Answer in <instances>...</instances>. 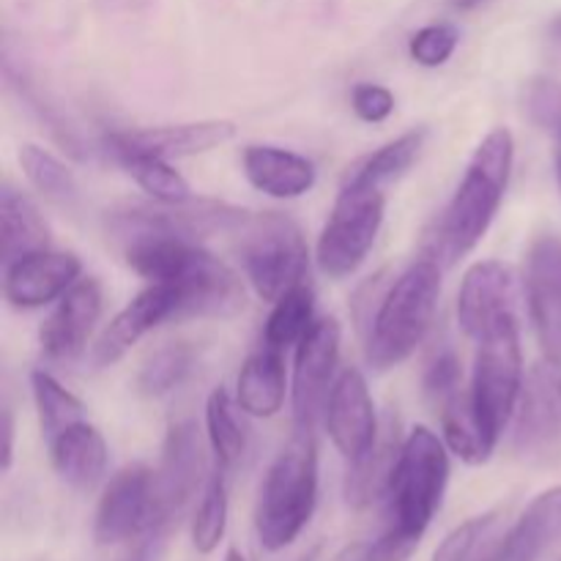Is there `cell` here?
Returning <instances> with one entry per match:
<instances>
[{"label": "cell", "instance_id": "6da1fadb", "mask_svg": "<svg viewBox=\"0 0 561 561\" xmlns=\"http://www.w3.org/2000/svg\"><path fill=\"white\" fill-rule=\"evenodd\" d=\"M449 482V455L442 438L414 427L400 447L383 499L387 529L365 551V561H409L431 529Z\"/></svg>", "mask_w": 561, "mask_h": 561}, {"label": "cell", "instance_id": "7a4b0ae2", "mask_svg": "<svg viewBox=\"0 0 561 561\" xmlns=\"http://www.w3.org/2000/svg\"><path fill=\"white\" fill-rule=\"evenodd\" d=\"M121 247L131 272L148 283H164L175 290V321L230 318L244 310V285L239 274L203 250L197 241L175 236H137Z\"/></svg>", "mask_w": 561, "mask_h": 561}, {"label": "cell", "instance_id": "3957f363", "mask_svg": "<svg viewBox=\"0 0 561 561\" xmlns=\"http://www.w3.org/2000/svg\"><path fill=\"white\" fill-rule=\"evenodd\" d=\"M515 162V137L507 126H496L488 131L474 148L455 190L453 201L444 208L431 241V255L442 266H453L463 255H469L485 233L491 230L504 192H507L510 173Z\"/></svg>", "mask_w": 561, "mask_h": 561}, {"label": "cell", "instance_id": "277c9868", "mask_svg": "<svg viewBox=\"0 0 561 561\" xmlns=\"http://www.w3.org/2000/svg\"><path fill=\"white\" fill-rule=\"evenodd\" d=\"M442 296V263L433 255L411 263L383 294L367 334V362L376 370L398 367L427 337Z\"/></svg>", "mask_w": 561, "mask_h": 561}, {"label": "cell", "instance_id": "5b68a950", "mask_svg": "<svg viewBox=\"0 0 561 561\" xmlns=\"http://www.w3.org/2000/svg\"><path fill=\"white\" fill-rule=\"evenodd\" d=\"M318 504L316 433L294 431L288 447L268 466L255 507L257 540L277 553L294 546L312 520Z\"/></svg>", "mask_w": 561, "mask_h": 561}, {"label": "cell", "instance_id": "8992f818", "mask_svg": "<svg viewBox=\"0 0 561 561\" xmlns=\"http://www.w3.org/2000/svg\"><path fill=\"white\" fill-rule=\"evenodd\" d=\"M239 255L252 290L263 301H277L305 283L307 241L299 225L277 211L250 214L239 230Z\"/></svg>", "mask_w": 561, "mask_h": 561}, {"label": "cell", "instance_id": "52a82bcc", "mask_svg": "<svg viewBox=\"0 0 561 561\" xmlns=\"http://www.w3.org/2000/svg\"><path fill=\"white\" fill-rule=\"evenodd\" d=\"M471 403L482 425L493 438H502L504 427L518 411L524 392V348H520L518 316L499 321L477 337L474 376H471Z\"/></svg>", "mask_w": 561, "mask_h": 561}, {"label": "cell", "instance_id": "ba28073f", "mask_svg": "<svg viewBox=\"0 0 561 561\" xmlns=\"http://www.w3.org/2000/svg\"><path fill=\"white\" fill-rule=\"evenodd\" d=\"M387 211L381 186L345 181L318 239V266L327 277H351L376 244Z\"/></svg>", "mask_w": 561, "mask_h": 561}, {"label": "cell", "instance_id": "9c48e42d", "mask_svg": "<svg viewBox=\"0 0 561 561\" xmlns=\"http://www.w3.org/2000/svg\"><path fill=\"white\" fill-rule=\"evenodd\" d=\"M151 529H162L157 524L153 471L142 463H131L104 488L93 520V537L99 546H121Z\"/></svg>", "mask_w": 561, "mask_h": 561}, {"label": "cell", "instance_id": "30bf717a", "mask_svg": "<svg viewBox=\"0 0 561 561\" xmlns=\"http://www.w3.org/2000/svg\"><path fill=\"white\" fill-rule=\"evenodd\" d=\"M340 323L337 318H316L310 332L296 345L294 365V431L316 433L318 416L327 411L329 392L340 362Z\"/></svg>", "mask_w": 561, "mask_h": 561}, {"label": "cell", "instance_id": "8fae6325", "mask_svg": "<svg viewBox=\"0 0 561 561\" xmlns=\"http://www.w3.org/2000/svg\"><path fill=\"white\" fill-rule=\"evenodd\" d=\"M515 453L520 458H551L561 444V365L537 362L524 381L515 411Z\"/></svg>", "mask_w": 561, "mask_h": 561}, {"label": "cell", "instance_id": "7c38bea8", "mask_svg": "<svg viewBox=\"0 0 561 561\" xmlns=\"http://www.w3.org/2000/svg\"><path fill=\"white\" fill-rule=\"evenodd\" d=\"M526 301L542 356L561 365V236H537L529 244Z\"/></svg>", "mask_w": 561, "mask_h": 561}, {"label": "cell", "instance_id": "4fadbf2b", "mask_svg": "<svg viewBox=\"0 0 561 561\" xmlns=\"http://www.w3.org/2000/svg\"><path fill=\"white\" fill-rule=\"evenodd\" d=\"M206 458H203V444L197 436V427L192 422H175L170 425L162 447V463L153 471V485H157V524L170 529L203 480Z\"/></svg>", "mask_w": 561, "mask_h": 561}, {"label": "cell", "instance_id": "5bb4252c", "mask_svg": "<svg viewBox=\"0 0 561 561\" xmlns=\"http://www.w3.org/2000/svg\"><path fill=\"white\" fill-rule=\"evenodd\" d=\"M323 414H327L329 438L351 463L365 458L376 444L378 433H381L367 378L356 367H345L340 373L332 392H329Z\"/></svg>", "mask_w": 561, "mask_h": 561}, {"label": "cell", "instance_id": "9a60e30c", "mask_svg": "<svg viewBox=\"0 0 561 561\" xmlns=\"http://www.w3.org/2000/svg\"><path fill=\"white\" fill-rule=\"evenodd\" d=\"M102 285L96 277L77 279L38 329L44 356L53 362H69L80 356L102 316Z\"/></svg>", "mask_w": 561, "mask_h": 561}, {"label": "cell", "instance_id": "2e32d148", "mask_svg": "<svg viewBox=\"0 0 561 561\" xmlns=\"http://www.w3.org/2000/svg\"><path fill=\"white\" fill-rule=\"evenodd\" d=\"M236 124L225 118L190 121V124L148 126V129L113 131L104 140L107 151H137L162 159L197 157L233 140Z\"/></svg>", "mask_w": 561, "mask_h": 561}, {"label": "cell", "instance_id": "e0dca14e", "mask_svg": "<svg viewBox=\"0 0 561 561\" xmlns=\"http://www.w3.org/2000/svg\"><path fill=\"white\" fill-rule=\"evenodd\" d=\"M175 316H179V296H175V290L164 283H151L107 323L99 343L93 345V365H115L148 332L162 327L164 321H175Z\"/></svg>", "mask_w": 561, "mask_h": 561}, {"label": "cell", "instance_id": "ac0fdd59", "mask_svg": "<svg viewBox=\"0 0 561 561\" xmlns=\"http://www.w3.org/2000/svg\"><path fill=\"white\" fill-rule=\"evenodd\" d=\"M80 274L82 263L75 252H33L5 266L3 296L16 310H36L60 299Z\"/></svg>", "mask_w": 561, "mask_h": 561}, {"label": "cell", "instance_id": "d6986e66", "mask_svg": "<svg viewBox=\"0 0 561 561\" xmlns=\"http://www.w3.org/2000/svg\"><path fill=\"white\" fill-rule=\"evenodd\" d=\"M515 316V279L499 261H480L466 272L458 294V323L471 340Z\"/></svg>", "mask_w": 561, "mask_h": 561}, {"label": "cell", "instance_id": "ffe728a7", "mask_svg": "<svg viewBox=\"0 0 561 561\" xmlns=\"http://www.w3.org/2000/svg\"><path fill=\"white\" fill-rule=\"evenodd\" d=\"M561 542V485L542 491L510 535L493 548V561H551Z\"/></svg>", "mask_w": 561, "mask_h": 561}, {"label": "cell", "instance_id": "44dd1931", "mask_svg": "<svg viewBox=\"0 0 561 561\" xmlns=\"http://www.w3.org/2000/svg\"><path fill=\"white\" fill-rule=\"evenodd\" d=\"M247 181L277 201H294L316 186V164L301 153L279 146H247L241 157Z\"/></svg>", "mask_w": 561, "mask_h": 561}, {"label": "cell", "instance_id": "7402d4cb", "mask_svg": "<svg viewBox=\"0 0 561 561\" xmlns=\"http://www.w3.org/2000/svg\"><path fill=\"white\" fill-rule=\"evenodd\" d=\"M53 469L66 485L91 491L107 471V442L85 420L47 442Z\"/></svg>", "mask_w": 561, "mask_h": 561}, {"label": "cell", "instance_id": "603a6c76", "mask_svg": "<svg viewBox=\"0 0 561 561\" xmlns=\"http://www.w3.org/2000/svg\"><path fill=\"white\" fill-rule=\"evenodd\" d=\"M285 362L283 351L261 343V348L244 362L236 383V403L244 414L272 420L285 403Z\"/></svg>", "mask_w": 561, "mask_h": 561}, {"label": "cell", "instance_id": "cb8c5ba5", "mask_svg": "<svg viewBox=\"0 0 561 561\" xmlns=\"http://www.w3.org/2000/svg\"><path fill=\"white\" fill-rule=\"evenodd\" d=\"M436 409L442 414V431L449 453L458 455L469 466L488 463L491 455L496 453L499 438H493L491 431L482 425L480 414L471 403V392L460 389V392L449 394L444 403H438Z\"/></svg>", "mask_w": 561, "mask_h": 561}, {"label": "cell", "instance_id": "d4e9b609", "mask_svg": "<svg viewBox=\"0 0 561 561\" xmlns=\"http://www.w3.org/2000/svg\"><path fill=\"white\" fill-rule=\"evenodd\" d=\"M49 250V228L31 197L3 186L0 192V255L3 263L20 261L33 252Z\"/></svg>", "mask_w": 561, "mask_h": 561}, {"label": "cell", "instance_id": "484cf974", "mask_svg": "<svg viewBox=\"0 0 561 561\" xmlns=\"http://www.w3.org/2000/svg\"><path fill=\"white\" fill-rule=\"evenodd\" d=\"M400 447H403V442L398 438V427L392 431V425H389L378 433L370 453L351 463L348 480H345V499H348L351 507L362 510L387 493Z\"/></svg>", "mask_w": 561, "mask_h": 561}, {"label": "cell", "instance_id": "4316f807", "mask_svg": "<svg viewBox=\"0 0 561 561\" xmlns=\"http://www.w3.org/2000/svg\"><path fill=\"white\" fill-rule=\"evenodd\" d=\"M316 323V296L307 283L290 288L283 299L274 301V310L263 329V345L274 351H288L305 340Z\"/></svg>", "mask_w": 561, "mask_h": 561}, {"label": "cell", "instance_id": "83f0119b", "mask_svg": "<svg viewBox=\"0 0 561 561\" xmlns=\"http://www.w3.org/2000/svg\"><path fill=\"white\" fill-rule=\"evenodd\" d=\"M425 129L405 131V135L394 137L387 146L378 148L376 153L365 157L362 162H356L354 168L348 170V179L356 181V184H370V186H387L389 181H398L400 175L409 173L411 164L420 159L422 146H425Z\"/></svg>", "mask_w": 561, "mask_h": 561}, {"label": "cell", "instance_id": "f1b7e54d", "mask_svg": "<svg viewBox=\"0 0 561 561\" xmlns=\"http://www.w3.org/2000/svg\"><path fill=\"white\" fill-rule=\"evenodd\" d=\"M206 431L219 469L230 471L247 449V433L239 422V403H233L228 389L217 387L206 400Z\"/></svg>", "mask_w": 561, "mask_h": 561}, {"label": "cell", "instance_id": "f546056e", "mask_svg": "<svg viewBox=\"0 0 561 561\" xmlns=\"http://www.w3.org/2000/svg\"><path fill=\"white\" fill-rule=\"evenodd\" d=\"M115 162L137 181L148 197L157 203H186L192 201L190 181L170 168V159L151 157V153H137V151H110Z\"/></svg>", "mask_w": 561, "mask_h": 561}, {"label": "cell", "instance_id": "4dcf8cb0", "mask_svg": "<svg viewBox=\"0 0 561 561\" xmlns=\"http://www.w3.org/2000/svg\"><path fill=\"white\" fill-rule=\"evenodd\" d=\"M31 389H33V403L38 411V425L47 442L69 431L71 425L82 422L85 416V405L80 398L69 392L53 373L47 370H33L31 373Z\"/></svg>", "mask_w": 561, "mask_h": 561}, {"label": "cell", "instance_id": "1f68e13d", "mask_svg": "<svg viewBox=\"0 0 561 561\" xmlns=\"http://www.w3.org/2000/svg\"><path fill=\"white\" fill-rule=\"evenodd\" d=\"M3 75H5V80H9V85L20 93L22 104H25V107L31 110L38 121H42L44 129H47L49 135L60 142V148H64V151H69L71 157H77V159L85 157V151H82L85 146H82L80 135H77V129L71 126V121L60 113L58 104L49 102V99L42 93V88L33 85V80L25 75V71H14V66H11L9 60H5Z\"/></svg>", "mask_w": 561, "mask_h": 561}, {"label": "cell", "instance_id": "d6a6232c", "mask_svg": "<svg viewBox=\"0 0 561 561\" xmlns=\"http://www.w3.org/2000/svg\"><path fill=\"white\" fill-rule=\"evenodd\" d=\"M20 168L25 179L31 181L33 190L42 192L47 201L69 206L77 201V179L55 153H49L42 146H27L20 148Z\"/></svg>", "mask_w": 561, "mask_h": 561}, {"label": "cell", "instance_id": "836d02e7", "mask_svg": "<svg viewBox=\"0 0 561 561\" xmlns=\"http://www.w3.org/2000/svg\"><path fill=\"white\" fill-rule=\"evenodd\" d=\"M225 526H228V480H225V469L214 471L208 477L206 488H203L201 504L192 518V546L197 553H214L225 537Z\"/></svg>", "mask_w": 561, "mask_h": 561}, {"label": "cell", "instance_id": "e575fe53", "mask_svg": "<svg viewBox=\"0 0 561 561\" xmlns=\"http://www.w3.org/2000/svg\"><path fill=\"white\" fill-rule=\"evenodd\" d=\"M192 367H195V351L186 343H170L148 356L137 376V389L146 398H162L186 381Z\"/></svg>", "mask_w": 561, "mask_h": 561}, {"label": "cell", "instance_id": "d590c367", "mask_svg": "<svg viewBox=\"0 0 561 561\" xmlns=\"http://www.w3.org/2000/svg\"><path fill=\"white\" fill-rule=\"evenodd\" d=\"M458 27L449 25V22H433V25H425L422 31H416L411 36L409 53L425 69H438V66H444L453 58L455 49H458Z\"/></svg>", "mask_w": 561, "mask_h": 561}, {"label": "cell", "instance_id": "8d00e7d4", "mask_svg": "<svg viewBox=\"0 0 561 561\" xmlns=\"http://www.w3.org/2000/svg\"><path fill=\"white\" fill-rule=\"evenodd\" d=\"M493 524H496V515L493 513L466 520V524H460L458 529L449 531V535L444 537V542L438 546V551L433 553L431 561H477V557H480V546L485 542Z\"/></svg>", "mask_w": 561, "mask_h": 561}, {"label": "cell", "instance_id": "74e56055", "mask_svg": "<svg viewBox=\"0 0 561 561\" xmlns=\"http://www.w3.org/2000/svg\"><path fill=\"white\" fill-rule=\"evenodd\" d=\"M524 107L531 124L551 131L561 140V82L557 80H531L524 93Z\"/></svg>", "mask_w": 561, "mask_h": 561}, {"label": "cell", "instance_id": "f35d334b", "mask_svg": "<svg viewBox=\"0 0 561 561\" xmlns=\"http://www.w3.org/2000/svg\"><path fill=\"white\" fill-rule=\"evenodd\" d=\"M463 389V370L453 351H442L425 370V394L433 405Z\"/></svg>", "mask_w": 561, "mask_h": 561}, {"label": "cell", "instance_id": "ab89813d", "mask_svg": "<svg viewBox=\"0 0 561 561\" xmlns=\"http://www.w3.org/2000/svg\"><path fill=\"white\" fill-rule=\"evenodd\" d=\"M351 107L365 124H381L394 113V93L378 82H359L351 91Z\"/></svg>", "mask_w": 561, "mask_h": 561}, {"label": "cell", "instance_id": "60d3db41", "mask_svg": "<svg viewBox=\"0 0 561 561\" xmlns=\"http://www.w3.org/2000/svg\"><path fill=\"white\" fill-rule=\"evenodd\" d=\"M168 535H170V529L146 531L126 561H162L164 559V540H168Z\"/></svg>", "mask_w": 561, "mask_h": 561}, {"label": "cell", "instance_id": "b9f144b4", "mask_svg": "<svg viewBox=\"0 0 561 561\" xmlns=\"http://www.w3.org/2000/svg\"><path fill=\"white\" fill-rule=\"evenodd\" d=\"M11 460H14V414L5 405L3 409V471L11 469Z\"/></svg>", "mask_w": 561, "mask_h": 561}, {"label": "cell", "instance_id": "7bdbcfd3", "mask_svg": "<svg viewBox=\"0 0 561 561\" xmlns=\"http://www.w3.org/2000/svg\"><path fill=\"white\" fill-rule=\"evenodd\" d=\"M491 0H453L455 9L460 11H474V9H482V5H488Z\"/></svg>", "mask_w": 561, "mask_h": 561}, {"label": "cell", "instance_id": "ee69618b", "mask_svg": "<svg viewBox=\"0 0 561 561\" xmlns=\"http://www.w3.org/2000/svg\"><path fill=\"white\" fill-rule=\"evenodd\" d=\"M557 179H559V192H561V140H559V148H557Z\"/></svg>", "mask_w": 561, "mask_h": 561}, {"label": "cell", "instance_id": "f6af8a7d", "mask_svg": "<svg viewBox=\"0 0 561 561\" xmlns=\"http://www.w3.org/2000/svg\"><path fill=\"white\" fill-rule=\"evenodd\" d=\"M225 561H244V557H241V553L236 551V548H230L228 557H225Z\"/></svg>", "mask_w": 561, "mask_h": 561}, {"label": "cell", "instance_id": "bcb514c9", "mask_svg": "<svg viewBox=\"0 0 561 561\" xmlns=\"http://www.w3.org/2000/svg\"><path fill=\"white\" fill-rule=\"evenodd\" d=\"M477 561H493V548H491V551L480 553V557H477Z\"/></svg>", "mask_w": 561, "mask_h": 561}, {"label": "cell", "instance_id": "7dc6e473", "mask_svg": "<svg viewBox=\"0 0 561 561\" xmlns=\"http://www.w3.org/2000/svg\"><path fill=\"white\" fill-rule=\"evenodd\" d=\"M557 33H559V36H561V20L557 22Z\"/></svg>", "mask_w": 561, "mask_h": 561}]
</instances>
